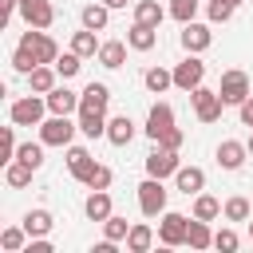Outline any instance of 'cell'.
Masks as SVG:
<instances>
[{"label":"cell","instance_id":"obj_1","mask_svg":"<svg viewBox=\"0 0 253 253\" xmlns=\"http://www.w3.org/2000/svg\"><path fill=\"white\" fill-rule=\"evenodd\" d=\"M43 115H47V99L43 95H24V99H16L12 107H8V119L16 123V126H40L43 123Z\"/></svg>","mask_w":253,"mask_h":253},{"label":"cell","instance_id":"obj_2","mask_svg":"<svg viewBox=\"0 0 253 253\" xmlns=\"http://www.w3.org/2000/svg\"><path fill=\"white\" fill-rule=\"evenodd\" d=\"M75 130H79V123H71L67 115H51L40 123V142L43 146H71Z\"/></svg>","mask_w":253,"mask_h":253},{"label":"cell","instance_id":"obj_3","mask_svg":"<svg viewBox=\"0 0 253 253\" xmlns=\"http://www.w3.org/2000/svg\"><path fill=\"white\" fill-rule=\"evenodd\" d=\"M20 47H28V51L36 55V63H55V59H59V47H55V40L47 36V28H28V32L20 36Z\"/></svg>","mask_w":253,"mask_h":253},{"label":"cell","instance_id":"obj_4","mask_svg":"<svg viewBox=\"0 0 253 253\" xmlns=\"http://www.w3.org/2000/svg\"><path fill=\"white\" fill-rule=\"evenodd\" d=\"M217 95L225 99V107H241V103L253 95V91H249V75L237 71V67L221 71V87H217Z\"/></svg>","mask_w":253,"mask_h":253},{"label":"cell","instance_id":"obj_5","mask_svg":"<svg viewBox=\"0 0 253 253\" xmlns=\"http://www.w3.org/2000/svg\"><path fill=\"white\" fill-rule=\"evenodd\" d=\"M138 210H142L146 217H162V213H166L162 178H150V174H146V182H138Z\"/></svg>","mask_w":253,"mask_h":253},{"label":"cell","instance_id":"obj_6","mask_svg":"<svg viewBox=\"0 0 253 253\" xmlns=\"http://www.w3.org/2000/svg\"><path fill=\"white\" fill-rule=\"evenodd\" d=\"M190 103H194V115L202 123H217L221 119V107H225V99L217 91H210V87H194L190 91Z\"/></svg>","mask_w":253,"mask_h":253},{"label":"cell","instance_id":"obj_7","mask_svg":"<svg viewBox=\"0 0 253 253\" xmlns=\"http://www.w3.org/2000/svg\"><path fill=\"white\" fill-rule=\"evenodd\" d=\"M202 79H206V63L194 51H186V59L174 67V87L178 91H194V87H202Z\"/></svg>","mask_w":253,"mask_h":253},{"label":"cell","instance_id":"obj_8","mask_svg":"<svg viewBox=\"0 0 253 253\" xmlns=\"http://www.w3.org/2000/svg\"><path fill=\"white\" fill-rule=\"evenodd\" d=\"M186 233H190V217L166 210L162 221H158V241H162V245H186Z\"/></svg>","mask_w":253,"mask_h":253},{"label":"cell","instance_id":"obj_9","mask_svg":"<svg viewBox=\"0 0 253 253\" xmlns=\"http://www.w3.org/2000/svg\"><path fill=\"white\" fill-rule=\"evenodd\" d=\"M178 150H170V146H158L154 142V150L146 154V174L150 178H170V174H178Z\"/></svg>","mask_w":253,"mask_h":253},{"label":"cell","instance_id":"obj_10","mask_svg":"<svg viewBox=\"0 0 253 253\" xmlns=\"http://www.w3.org/2000/svg\"><path fill=\"white\" fill-rule=\"evenodd\" d=\"M20 16L28 28H51L55 24V8L47 0H20Z\"/></svg>","mask_w":253,"mask_h":253},{"label":"cell","instance_id":"obj_11","mask_svg":"<svg viewBox=\"0 0 253 253\" xmlns=\"http://www.w3.org/2000/svg\"><path fill=\"white\" fill-rule=\"evenodd\" d=\"M210 43H213V32H210V24H198V20L182 24V47H186V51L202 55V51H206Z\"/></svg>","mask_w":253,"mask_h":253},{"label":"cell","instance_id":"obj_12","mask_svg":"<svg viewBox=\"0 0 253 253\" xmlns=\"http://www.w3.org/2000/svg\"><path fill=\"white\" fill-rule=\"evenodd\" d=\"M170 126H174V107H170V103H154V107H150V115H146V138H150V142H158Z\"/></svg>","mask_w":253,"mask_h":253},{"label":"cell","instance_id":"obj_13","mask_svg":"<svg viewBox=\"0 0 253 253\" xmlns=\"http://www.w3.org/2000/svg\"><path fill=\"white\" fill-rule=\"evenodd\" d=\"M99 162L91 158V150L87 146H67V170H71V178L75 182H83L87 186V178H91V170H95Z\"/></svg>","mask_w":253,"mask_h":253},{"label":"cell","instance_id":"obj_14","mask_svg":"<svg viewBox=\"0 0 253 253\" xmlns=\"http://www.w3.org/2000/svg\"><path fill=\"white\" fill-rule=\"evenodd\" d=\"M245 158H249V146H245V142L225 138V142L217 146V166H221V170H241V166H245Z\"/></svg>","mask_w":253,"mask_h":253},{"label":"cell","instance_id":"obj_15","mask_svg":"<svg viewBox=\"0 0 253 253\" xmlns=\"http://www.w3.org/2000/svg\"><path fill=\"white\" fill-rule=\"evenodd\" d=\"M43 99H47V111H51V115H71V111H79V95L67 91V87H59V83H55Z\"/></svg>","mask_w":253,"mask_h":253},{"label":"cell","instance_id":"obj_16","mask_svg":"<svg viewBox=\"0 0 253 253\" xmlns=\"http://www.w3.org/2000/svg\"><path fill=\"white\" fill-rule=\"evenodd\" d=\"M111 103V87L107 83H87L83 95H79V111H107Z\"/></svg>","mask_w":253,"mask_h":253},{"label":"cell","instance_id":"obj_17","mask_svg":"<svg viewBox=\"0 0 253 253\" xmlns=\"http://www.w3.org/2000/svg\"><path fill=\"white\" fill-rule=\"evenodd\" d=\"M174 182H178V190H182L186 198H190V194H202V190H206V170H202V166H178Z\"/></svg>","mask_w":253,"mask_h":253},{"label":"cell","instance_id":"obj_18","mask_svg":"<svg viewBox=\"0 0 253 253\" xmlns=\"http://www.w3.org/2000/svg\"><path fill=\"white\" fill-rule=\"evenodd\" d=\"M134 138V123H130V115H115V119H107V142L111 146H126Z\"/></svg>","mask_w":253,"mask_h":253},{"label":"cell","instance_id":"obj_19","mask_svg":"<svg viewBox=\"0 0 253 253\" xmlns=\"http://www.w3.org/2000/svg\"><path fill=\"white\" fill-rule=\"evenodd\" d=\"M83 213L91 217V221H107L115 210H111V194L107 190H91L87 194V202H83Z\"/></svg>","mask_w":253,"mask_h":253},{"label":"cell","instance_id":"obj_20","mask_svg":"<svg viewBox=\"0 0 253 253\" xmlns=\"http://www.w3.org/2000/svg\"><path fill=\"white\" fill-rule=\"evenodd\" d=\"M126 43L134 47V51H150L154 43H158V28H150V24H130V32H126Z\"/></svg>","mask_w":253,"mask_h":253},{"label":"cell","instance_id":"obj_21","mask_svg":"<svg viewBox=\"0 0 253 253\" xmlns=\"http://www.w3.org/2000/svg\"><path fill=\"white\" fill-rule=\"evenodd\" d=\"M20 225L28 229V237H47V233H51V225H55V217H51L47 210H28Z\"/></svg>","mask_w":253,"mask_h":253},{"label":"cell","instance_id":"obj_22","mask_svg":"<svg viewBox=\"0 0 253 253\" xmlns=\"http://www.w3.org/2000/svg\"><path fill=\"white\" fill-rule=\"evenodd\" d=\"M79 130L87 138H107V111H79Z\"/></svg>","mask_w":253,"mask_h":253},{"label":"cell","instance_id":"obj_23","mask_svg":"<svg viewBox=\"0 0 253 253\" xmlns=\"http://www.w3.org/2000/svg\"><path fill=\"white\" fill-rule=\"evenodd\" d=\"M32 174H36V166H28V162H20V158H12V162L4 166V182H8L12 190L32 186Z\"/></svg>","mask_w":253,"mask_h":253},{"label":"cell","instance_id":"obj_24","mask_svg":"<svg viewBox=\"0 0 253 253\" xmlns=\"http://www.w3.org/2000/svg\"><path fill=\"white\" fill-rule=\"evenodd\" d=\"M55 75H59V71H55V63H40V67L28 75V87H32L36 95H47V91L55 87Z\"/></svg>","mask_w":253,"mask_h":253},{"label":"cell","instance_id":"obj_25","mask_svg":"<svg viewBox=\"0 0 253 253\" xmlns=\"http://www.w3.org/2000/svg\"><path fill=\"white\" fill-rule=\"evenodd\" d=\"M150 245H154V229L142 225V221H134L130 233H126V253H146Z\"/></svg>","mask_w":253,"mask_h":253},{"label":"cell","instance_id":"obj_26","mask_svg":"<svg viewBox=\"0 0 253 253\" xmlns=\"http://www.w3.org/2000/svg\"><path fill=\"white\" fill-rule=\"evenodd\" d=\"M166 12H170V8H162L158 0H138V4H134V20H138V24H150V28H158Z\"/></svg>","mask_w":253,"mask_h":253},{"label":"cell","instance_id":"obj_27","mask_svg":"<svg viewBox=\"0 0 253 253\" xmlns=\"http://www.w3.org/2000/svg\"><path fill=\"white\" fill-rule=\"evenodd\" d=\"M79 20H83V28H91V32H103L107 28V20H111V8L99 0V4H87L83 12H79Z\"/></svg>","mask_w":253,"mask_h":253},{"label":"cell","instance_id":"obj_28","mask_svg":"<svg viewBox=\"0 0 253 253\" xmlns=\"http://www.w3.org/2000/svg\"><path fill=\"white\" fill-rule=\"evenodd\" d=\"M126 47H130V43H123V40H107V43L99 47V63H103V67H111V71H115V67H123Z\"/></svg>","mask_w":253,"mask_h":253},{"label":"cell","instance_id":"obj_29","mask_svg":"<svg viewBox=\"0 0 253 253\" xmlns=\"http://www.w3.org/2000/svg\"><path fill=\"white\" fill-rule=\"evenodd\" d=\"M186 245H190V249H210V245H213L210 221H202V217H190V233H186Z\"/></svg>","mask_w":253,"mask_h":253},{"label":"cell","instance_id":"obj_30","mask_svg":"<svg viewBox=\"0 0 253 253\" xmlns=\"http://www.w3.org/2000/svg\"><path fill=\"white\" fill-rule=\"evenodd\" d=\"M142 83H146V91H150V95H162L166 87H174V71H166V67H146Z\"/></svg>","mask_w":253,"mask_h":253},{"label":"cell","instance_id":"obj_31","mask_svg":"<svg viewBox=\"0 0 253 253\" xmlns=\"http://www.w3.org/2000/svg\"><path fill=\"white\" fill-rule=\"evenodd\" d=\"M194 217H202V221L221 217V202H217L213 194H194Z\"/></svg>","mask_w":253,"mask_h":253},{"label":"cell","instance_id":"obj_32","mask_svg":"<svg viewBox=\"0 0 253 253\" xmlns=\"http://www.w3.org/2000/svg\"><path fill=\"white\" fill-rule=\"evenodd\" d=\"M99 47H103V43L95 40V32H91V28H83V32H75V36H71V51H79L83 59H87V55H99Z\"/></svg>","mask_w":253,"mask_h":253},{"label":"cell","instance_id":"obj_33","mask_svg":"<svg viewBox=\"0 0 253 253\" xmlns=\"http://www.w3.org/2000/svg\"><path fill=\"white\" fill-rule=\"evenodd\" d=\"M24 245H28V229H24V225H8V229L0 233V249H4V253H20Z\"/></svg>","mask_w":253,"mask_h":253},{"label":"cell","instance_id":"obj_34","mask_svg":"<svg viewBox=\"0 0 253 253\" xmlns=\"http://www.w3.org/2000/svg\"><path fill=\"white\" fill-rule=\"evenodd\" d=\"M221 213H225L229 221H249V198H241V194H233V198H225V206H221Z\"/></svg>","mask_w":253,"mask_h":253},{"label":"cell","instance_id":"obj_35","mask_svg":"<svg viewBox=\"0 0 253 253\" xmlns=\"http://www.w3.org/2000/svg\"><path fill=\"white\" fill-rule=\"evenodd\" d=\"M79 67H83V55H79V51H63V55L55 59V71H59L63 79H71V75H79Z\"/></svg>","mask_w":253,"mask_h":253},{"label":"cell","instance_id":"obj_36","mask_svg":"<svg viewBox=\"0 0 253 253\" xmlns=\"http://www.w3.org/2000/svg\"><path fill=\"white\" fill-rule=\"evenodd\" d=\"M103 233H107L111 241H126V233H130V221H126V217H119V213H111V217L103 221Z\"/></svg>","mask_w":253,"mask_h":253},{"label":"cell","instance_id":"obj_37","mask_svg":"<svg viewBox=\"0 0 253 253\" xmlns=\"http://www.w3.org/2000/svg\"><path fill=\"white\" fill-rule=\"evenodd\" d=\"M198 4H202V0H170V16H174L178 24H190V20L198 16Z\"/></svg>","mask_w":253,"mask_h":253},{"label":"cell","instance_id":"obj_38","mask_svg":"<svg viewBox=\"0 0 253 253\" xmlns=\"http://www.w3.org/2000/svg\"><path fill=\"white\" fill-rule=\"evenodd\" d=\"M16 158H20V162H28V166H36V170H40V166H43V142H24V146H20V150H16Z\"/></svg>","mask_w":253,"mask_h":253},{"label":"cell","instance_id":"obj_39","mask_svg":"<svg viewBox=\"0 0 253 253\" xmlns=\"http://www.w3.org/2000/svg\"><path fill=\"white\" fill-rule=\"evenodd\" d=\"M12 67H16L20 75H32V71H36L40 63H36V55H32L28 47H16V51H12Z\"/></svg>","mask_w":253,"mask_h":253},{"label":"cell","instance_id":"obj_40","mask_svg":"<svg viewBox=\"0 0 253 253\" xmlns=\"http://www.w3.org/2000/svg\"><path fill=\"white\" fill-rule=\"evenodd\" d=\"M111 182H115V174H111V166H95L91 170V178H87V190H111Z\"/></svg>","mask_w":253,"mask_h":253},{"label":"cell","instance_id":"obj_41","mask_svg":"<svg viewBox=\"0 0 253 253\" xmlns=\"http://www.w3.org/2000/svg\"><path fill=\"white\" fill-rule=\"evenodd\" d=\"M206 16H210V24H225V20L233 16V4H225V0H210V4H206Z\"/></svg>","mask_w":253,"mask_h":253},{"label":"cell","instance_id":"obj_42","mask_svg":"<svg viewBox=\"0 0 253 253\" xmlns=\"http://www.w3.org/2000/svg\"><path fill=\"white\" fill-rule=\"evenodd\" d=\"M12 126H16V123H12ZM12 126H4V142H0V162H4V166H8V162L16 158V150H20V146H16V130H12Z\"/></svg>","mask_w":253,"mask_h":253},{"label":"cell","instance_id":"obj_43","mask_svg":"<svg viewBox=\"0 0 253 253\" xmlns=\"http://www.w3.org/2000/svg\"><path fill=\"white\" fill-rule=\"evenodd\" d=\"M237 245H241V237H237L233 229H217V233H213V249H225V253H233Z\"/></svg>","mask_w":253,"mask_h":253},{"label":"cell","instance_id":"obj_44","mask_svg":"<svg viewBox=\"0 0 253 253\" xmlns=\"http://www.w3.org/2000/svg\"><path fill=\"white\" fill-rule=\"evenodd\" d=\"M182 142H186V134H182V130H178V126H170V130H166V134H162V138H158V146H170V150H178V146H182Z\"/></svg>","mask_w":253,"mask_h":253},{"label":"cell","instance_id":"obj_45","mask_svg":"<svg viewBox=\"0 0 253 253\" xmlns=\"http://www.w3.org/2000/svg\"><path fill=\"white\" fill-rule=\"evenodd\" d=\"M24 253H51V241H47V237H32V241L24 245Z\"/></svg>","mask_w":253,"mask_h":253},{"label":"cell","instance_id":"obj_46","mask_svg":"<svg viewBox=\"0 0 253 253\" xmlns=\"http://www.w3.org/2000/svg\"><path fill=\"white\" fill-rule=\"evenodd\" d=\"M237 115H241V126H249V130H253V95L237 107Z\"/></svg>","mask_w":253,"mask_h":253},{"label":"cell","instance_id":"obj_47","mask_svg":"<svg viewBox=\"0 0 253 253\" xmlns=\"http://www.w3.org/2000/svg\"><path fill=\"white\" fill-rule=\"evenodd\" d=\"M103 4H107V8H126L130 0H103Z\"/></svg>","mask_w":253,"mask_h":253},{"label":"cell","instance_id":"obj_48","mask_svg":"<svg viewBox=\"0 0 253 253\" xmlns=\"http://www.w3.org/2000/svg\"><path fill=\"white\" fill-rule=\"evenodd\" d=\"M245 146H249V154H253V134H249V142H245Z\"/></svg>","mask_w":253,"mask_h":253},{"label":"cell","instance_id":"obj_49","mask_svg":"<svg viewBox=\"0 0 253 253\" xmlns=\"http://www.w3.org/2000/svg\"><path fill=\"white\" fill-rule=\"evenodd\" d=\"M225 4H233V8H237V4H241V0H225Z\"/></svg>","mask_w":253,"mask_h":253},{"label":"cell","instance_id":"obj_50","mask_svg":"<svg viewBox=\"0 0 253 253\" xmlns=\"http://www.w3.org/2000/svg\"><path fill=\"white\" fill-rule=\"evenodd\" d=\"M249 241H253V221H249Z\"/></svg>","mask_w":253,"mask_h":253}]
</instances>
